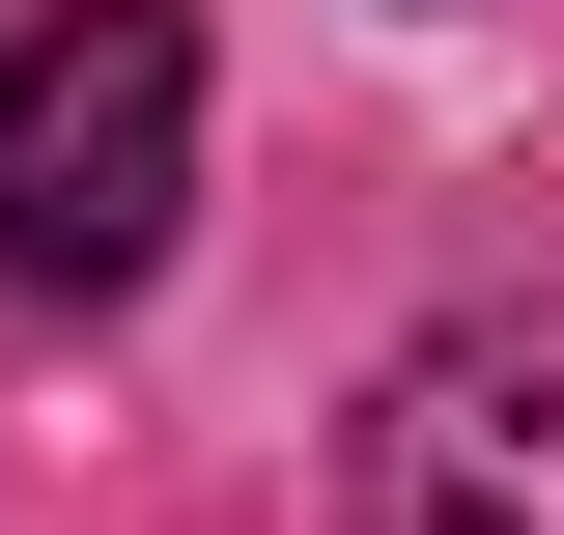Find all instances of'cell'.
<instances>
[{"label":"cell","mask_w":564,"mask_h":535,"mask_svg":"<svg viewBox=\"0 0 564 535\" xmlns=\"http://www.w3.org/2000/svg\"><path fill=\"white\" fill-rule=\"evenodd\" d=\"M170 198H198V0H29V57H0V282L141 310Z\"/></svg>","instance_id":"obj_1"},{"label":"cell","mask_w":564,"mask_h":535,"mask_svg":"<svg viewBox=\"0 0 564 535\" xmlns=\"http://www.w3.org/2000/svg\"><path fill=\"white\" fill-rule=\"evenodd\" d=\"M367 535H564V310H452L367 395Z\"/></svg>","instance_id":"obj_2"}]
</instances>
